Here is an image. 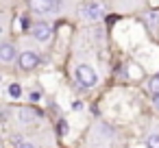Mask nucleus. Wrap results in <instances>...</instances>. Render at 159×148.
I'll use <instances>...</instances> for the list:
<instances>
[{"label": "nucleus", "instance_id": "obj_1", "mask_svg": "<svg viewBox=\"0 0 159 148\" xmlns=\"http://www.w3.org/2000/svg\"><path fill=\"white\" fill-rule=\"evenodd\" d=\"M76 81H79L83 87H94V85L98 83V74H96V70H94L92 65L81 63V65L76 68Z\"/></svg>", "mask_w": 159, "mask_h": 148}, {"label": "nucleus", "instance_id": "obj_2", "mask_svg": "<svg viewBox=\"0 0 159 148\" xmlns=\"http://www.w3.org/2000/svg\"><path fill=\"white\" fill-rule=\"evenodd\" d=\"M31 7L35 13H57L59 9V0H31Z\"/></svg>", "mask_w": 159, "mask_h": 148}, {"label": "nucleus", "instance_id": "obj_3", "mask_svg": "<svg viewBox=\"0 0 159 148\" xmlns=\"http://www.w3.org/2000/svg\"><path fill=\"white\" fill-rule=\"evenodd\" d=\"M81 16H83L85 20H100V18L105 16V9H102V5H98V2H89V5H85V7L81 9Z\"/></svg>", "mask_w": 159, "mask_h": 148}, {"label": "nucleus", "instance_id": "obj_4", "mask_svg": "<svg viewBox=\"0 0 159 148\" xmlns=\"http://www.w3.org/2000/svg\"><path fill=\"white\" fill-rule=\"evenodd\" d=\"M18 61H20V68H24V70H31V68H35L37 63H39V57L35 55V52H22L20 57H18Z\"/></svg>", "mask_w": 159, "mask_h": 148}, {"label": "nucleus", "instance_id": "obj_5", "mask_svg": "<svg viewBox=\"0 0 159 148\" xmlns=\"http://www.w3.org/2000/svg\"><path fill=\"white\" fill-rule=\"evenodd\" d=\"M50 26L48 24H44V22H39V24H35L33 26V35H35V39H39V42H48L50 39Z\"/></svg>", "mask_w": 159, "mask_h": 148}, {"label": "nucleus", "instance_id": "obj_6", "mask_svg": "<svg viewBox=\"0 0 159 148\" xmlns=\"http://www.w3.org/2000/svg\"><path fill=\"white\" fill-rule=\"evenodd\" d=\"M0 59H2L5 63L13 61V59H16V48H13L11 44H2V46H0Z\"/></svg>", "mask_w": 159, "mask_h": 148}, {"label": "nucleus", "instance_id": "obj_7", "mask_svg": "<svg viewBox=\"0 0 159 148\" xmlns=\"http://www.w3.org/2000/svg\"><path fill=\"white\" fill-rule=\"evenodd\" d=\"M7 94H9L11 98H16V100H18V98L22 96V85H20V83H11V85L7 87Z\"/></svg>", "mask_w": 159, "mask_h": 148}, {"label": "nucleus", "instance_id": "obj_8", "mask_svg": "<svg viewBox=\"0 0 159 148\" xmlns=\"http://www.w3.org/2000/svg\"><path fill=\"white\" fill-rule=\"evenodd\" d=\"M148 89L155 94V96H159V76H155L152 81H150V85H148Z\"/></svg>", "mask_w": 159, "mask_h": 148}, {"label": "nucleus", "instance_id": "obj_9", "mask_svg": "<svg viewBox=\"0 0 159 148\" xmlns=\"http://www.w3.org/2000/svg\"><path fill=\"white\" fill-rule=\"evenodd\" d=\"M148 146H150V148H159V133L150 135V139H148Z\"/></svg>", "mask_w": 159, "mask_h": 148}, {"label": "nucleus", "instance_id": "obj_10", "mask_svg": "<svg viewBox=\"0 0 159 148\" xmlns=\"http://www.w3.org/2000/svg\"><path fill=\"white\" fill-rule=\"evenodd\" d=\"M39 98H42V94H39V92H31V100H33V102H37Z\"/></svg>", "mask_w": 159, "mask_h": 148}, {"label": "nucleus", "instance_id": "obj_11", "mask_svg": "<svg viewBox=\"0 0 159 148\" xmlns=\"http://www.w3.org/2000/svg\"><path fill=\"white\" fill-rule=\"evenodd\" d=\"M18 148H35V146L29 144V141H22V144H18Z\"/></svg>", "mask_w": 159, "mask_h": 148}, {"label": "nucleus", "instance_id": "obj_12", "mask_svg": "<svg viewBox=\"0 0 159 148\" xmlns=\"http://www.w3.org/2000/svg\"><path fill=\"white\" fill-rule=\"evenodd\" d=\"M155 109H159V96H155Z\"/></svg>", "mask_w": 159, "mask_h": 148}]
</instances>
